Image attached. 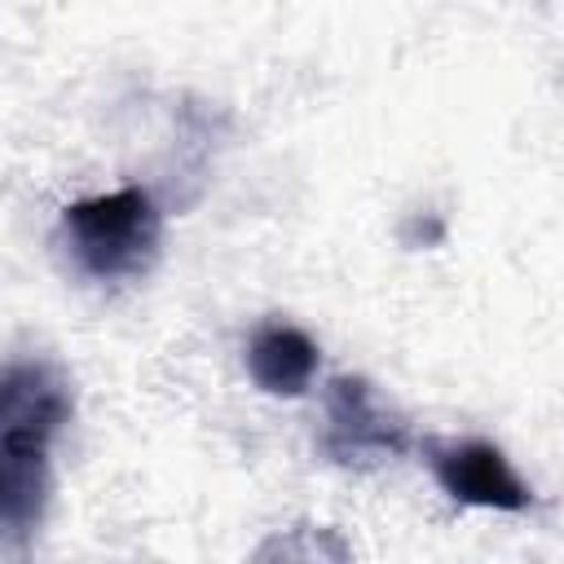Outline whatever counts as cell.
<instances>
[{
	"label": "cell",
	"instance_id": "6da1fadb",
	"mask_svg": "<svg viewBox=\"0 0 564 564\" xmlns=\"http://www.w3.org/2000/svg\"><path fill=\"white\" fill-rule=\"evenodd\" d=\"M70 419V392L44 361H13L0 379V520L22 546L48 498V449Z\"/></svg>",
	"mask_w": 564,
	"mask_h": 564
},
{
	"label": "cell",
	"instance_id": "7a4b0ae2",
	"mask_svg": "<svg viewBox=\"0 0 564 564\" xmlns=\"http://www.w3.org/2000/svg\"><path fill=\"white\" fill-rule=\"evenodd\" d=\"M62 247L70 264L93 282L141 278L163 238V216L141 185H123L97 198H79L62 212Z\"/></svg>",
	"mask_w": 564,
	"mask_h": 564
},
{
	"label": "cell",
	"instance_id": "3957f363",
	"mask_svg": "<svg viewBox=\"0 0 564 564\" xmlns=\"http://www.w3.org/2000/svg\"><path fill=\"white\" fill-rule=\"evenodd\" d=\"M410 427L405 419L375 392V383L357 375H339L326 388V427L322 449L339 467H375L383 458L405 454Z\"/></svg>",
	"mask_w": 564,
	"mask_h": 564
},
{
	"label": "cell",
	"instance_id": "277c9868",
	"mask_svg": "<svg viewBox=\"0 0 564 564\" xmlns=\"http://www.w3.org/2000/svg\"><path fill=\"white\" fill-rule=\"evenodd\" d=\"M427 467L441 480V489L463 507L485 511H524L533 502L529 485L516 476L511 458L489 441H454V445H427Z\"/></svg>",
	"mask_w": 564,
	"mask_h": 564
},
{
	"label": "cell",
	"instance_id": "5b68a950",
	"mask_svg": "<svg viewBox=\"0 0 564 564\" xmlns=\"http://www.w3.org/2000/svg\"><path fill=\"white\" fill-rule=\"evenodd\" d=\"M247 375L273 397H300L317 375V344L286 322H264L247 344Z\"/></svg>",
	"mask_w": 564,
	"mask_h": 564
}]
</instances>
